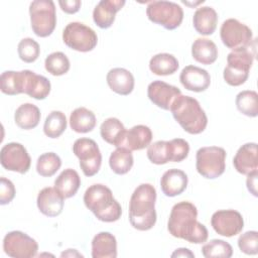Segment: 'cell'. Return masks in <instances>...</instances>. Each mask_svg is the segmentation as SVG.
Here are the masks:
<instances>
[{"label":"cell","mask_w":258,"mask_h":258,"mask_svg":"<svg viewBox=\"0 0 258 258\" xmlns=\"http://www.w3.org/2000/svg\"><path fill=\"white\" fill-rule=\"evenodd\" d=\"M197 207L190 202L175 204L170 212L167 230L175 238L189 243L202 244L208 240V230L198 220Z\"/></svg>","instance_id":"6da1fadb"},{"label":"cell","mask_w":258,"mask_h":258,"mask_svg":"<svg viewBox=\"0 0 258 258\" xmlns=\"http://www.w3.org/2000/svg\"><path fill=\"white\" fill-rule=\"evenodd\" d=\"M156 189L150 183L138 185L129 203V222L131 226L139 231H148L156 223Z\"/></svg>","instance_id":"7a4b0ae2"},{"label":"cell","mask_w":258,"mask_h":258,"mask_svg":"<svg viewBox=\"0 0 258 258\" xmlns=\"http://www.w3.org/2000/svg\"><path fill=\"white\" fill-rule=\"evenodd\" d=\"M84 203L102 222L112 223L121 218L122 208L113 197L112 190L105 184L95 183L89 186L84 195Z\"/></svg>","instance_id":"3957f363"},{"label":"cell","mask_w":258,"mask_h":258,"mask_svg":"<svg viewBox=\"0 0 258 258\" xmlns=\"http://www.w3.org/2000/svg\"><path fill=\"white\" fill-rule=\"evenodd\" d=\"M174 120L189 134L202 133L208 125V117L199 101L192 97L179 95L170 107Z\"/></svg>","instance_id":"277c9868"},{"label":"cell","mask_w":258,"mask_h":258,"mask_svg":"<svg viewBox=\"0 0 258 258\" xmlns=\"http://www.w3.org/2000/svg\"><path fill=\"white\" fill-rule=\"evenodd\" d=\"M255 41L253 44L241 50L231 51L227 56V67L224 69L225 82L233 87L243 85L248 77L255 58Z\"/></svg>","instance_id":"5b68a950"},{"label":"cell","mask_w":258,"mask_h":258,"mask_svg":"<svg viewBox=\"0 0 258 258\" xmlns=\"http://www.w3.org/2000/svg\"><path fill=\"white\" fill-rule=\"evenodd\" d=\"M189 152V144L182 138H174L169 141L158 140L147 148V157L150 162L161 165L167 162H180Z\"/></svg>","instance_id":"8992f818"},{"label":"cell","mask_w":258,"mask_h":258,"mask_svg":"<svg viewBox=\"0 0 258 258\" xmlns=\"http://www.w3.org/2000/svg\"><path fill=\"white\" fill-rule=\"evenodd\" d=\"M31 29L39 37L49 36L56 25L55 5L51 0H35L29 5Z\"/></svg>","instance_id":"52a82bcc"},{"label":"cell","mask_w":258,"mask_h":258,"mask_svg":"<svg viewBox=\"0 0 258 258\" xmlns=\"http://www.w3.org/2000/svg\"><path fill=\"white\" fill-rule=\"evenodd\" d=\"M226 151L218 146H206L197 151L196 168L205 178L215 179L226 169Z\"/></svg>","instance_id":"ba28073f"},{"label":"cell","mask_w":258,"mask_h":258,"mask_svg":"<svg viewBox=\"0 0 258 258\" xmlns=\"http://www.w3.org/2000/svg\"><path fill=\"white\" fill-rule=\"evenodd\" d=\"M148 19L167 30L177 28L183 19V10L175 2L171 1H152L146 8Z\"/></svg>","instance_id":"9c48e42d"},{"label":"cell","mask_w":258,"mask_h":258,"mask_svg":"<svg viewBox=\"0 0 258 258\" xmlns=\"http://www.w3.org/2000/svg\"><path fill=\"white\" fill-rule=\"evenodd\" d=\"M220 36L224 45L232 51L246 49L254 42L250 27L234 18H229L223 22L220 28Z\"/></svg>","instance_id":"30bf717a"},{"label":"cell","mask_w":258,"mask_h":258,"mask_svg":"<svg viewBox=\"0 0 258 258\" xmlns=\"http://www.w3.org/2000/svg\"><path fill=\"white\" fill-rule=\"evenodd\" d=\"M64 44L77 51L88 52L93 50L98 43L97 33L82 22H71L62 31Z\"/></svg>","instance_id":"8fae6325"},{"label":"cell","mask_w":258,"mask_h":258,"mask_svg":"<svg viewBox=\"0 0 258 258\" xmlns=\"http://www.w3.org/2000/svg\"><path fill=\"white\" fill-rule=\"evenodd\" d=\"M73 152L80 160V167L86 176H93L101 168L102 154L98 144L90 138H79L73 145Z\"/></svg>","instance_id":"7c38bea8"},{"label":"cell","mask_w":258,"mask_h":258,"mask_svg":"<svg viewBox=\"0 0 258 258\" xmlns=\"http://www.w3.org/2000/svg\"><path fill=\"white\" fill-rule=\"evenodd\" d=\"M3 250L10 257L31 258L37 255L38 244L21 231H11L3 239Z\"/></svg>","instance_id":"4fadbf2b"},{"label":"cell","mask_w":258,"mask_h":258,"mask_svg":"<svg viewBox=\"0 0 258 258\" xmlns=\"http://www.w3.org/2000/svg\"><path fill=\"white\" fill-rule=\"evenodd\" d=\"M0 162L1 165L9 171L24 174L30 168L31 158L22 144L10 142L1 148Z\"/></svg>","instance_id":"5bb4252c"},{"label":"cell","mask_w":258,"mask_h":258,"mask_svg":"<svg viewBox=\"0 0 258 258\" xmlns=\"http://www.w3.org/2000/svg\"><path fill=\"white\" fill-rule=\"evenodd\" d=\"M211 225L219 235L233 237L242 232L244 220L242 215L235 210H220L213 214Z\"/></svg>","instance_id":"9a60e30c"},{"label":"cell","mask_w":258,"mask_h":258,"mask_svg":"<svg viewBox=\"0 0 258 258\" xmlns=\"http://www.w3.org/2000/svg\"><path fill=\"white\" fill-rule=\"evenodd\" d=\"M179 95L181 92L177 87L162 81H153L147 87L149 100L163 110H170L172 103Z\"/></svg>","instance_id":"2e32d148"},{"label":"cell","mask_w":258,"mask_h":258,"mask_svg":"<svg viewBox=\"0 0 258 258\" xmlns=\"http://www.w3.org/2000/svg\"><path fill=\"white\" fill-rule=\"evenodd\" d=\"M181 85L188 91L200 93L206 91L211 85L210 74L199 67L186 66L179 75Z\"/></svg>","instance_id":"e0dca14e"},{"label":"cell","mask_w":258,"mask_h":258,"mask_svg":"<svg viewBox=\"0 0 258 258\" xmlns=\"http://www.w3.org/2000/svg\"><path fill=\"white\" fill-rule=\"evenodd\" d=\"M36 204L41 214L53 218L61 214L64 198L55 189V187L47 186L38 192Z\"/></svg>","instance_id":"ac0fdd59"},{"label":"cell","mask_w":258,"mask_h":258,"mask_svg":"<svg viewBox=\"0 0 258 258\" xmlns=\"http://www.w3.org/2000/svg\"><path fill=\"white\" fill-rule=\"evenodd\" d=\"M235 169L244 175L258 170L257 144L254 142L245 143L236 152L233 158Z\"/></svg>","instance_id":"d6986e66"},{"label":"cell","mask_w":258,"mask_h":258,"mask_svg":"<svg viewBox=\"0 0 258 258\" xmlns=\"http://www.w3.org/2000/svg\"><path fill=\"white\" fill-rule=\"evenodd\" d=\"M124 0H101L93 11V20L97 26L106 29L112 26L116 13L125 5Z\"/></svg>","instance_id":"ffe728a7"},{"label":"cell","mask_w":258,"mask_h":258,"mask_svg":"<svg viewBox=\"0 0 258 258\" xmlns=\"http://www.w3.org/2000/svg\"><path fill=\"white\" fill-rule=\"evenodd\" d=\"M23 93L36 100L45 99L51 89L50 82L43 76L37 75L32 71L23 70Z\"/></svg>","instance_id":"44dd1931"},{"label":"cell","mask_w":258,"mask_h":258,"mask_svg":"<svg viewBox=\"0 0 258 258\" xmlns=\"http://www.w3.org/2000/svg\"><path fill=\"white\" fill-rule=\"evenodd\" d=\"M106 81L109 88L121 96L131 94L135 84L133 75L123 68H114L110 70L106 76Z\"/></svg>","instance_id":"7402d4cb"},{"label":"cell","mask_w":258,"mask_h":258,"mask_svg":"<svg viewBox=\"0 0 258 258\" xmlns=\"http://www.w3.org/2000/svg\"><path fill=\"white\" fill-rule=\"evenodd\" d=\"M187 175L184 171L172 168L166 170L160 179V187L166 197H176L182 194L187 186Z\"/></svg>","instance_id":"603a6c76"},{"label":"cell","mask_w":258,"mask_h":258,"mask_svg":"<svg viewBox=\"0 0 258 258\" xmlns=\"http://www.w3.org/2000/svg\"><path fill=\"white\" fill-rule=\"evenodd\" d=\"M93 258H116L117 241L109 232H100L92 240Z\"/></svg>","instance_id":"cb8c5ba5"},{"label":"cell","mask_w":258,"mask_h":258,"mask_svg":"<svg viewBox=\"0 0 258 258\" xmlns=\"http://www.w3.org/2000/svg\"><path fill=\"white\" fill-rule=\"evenodd\" d=\"M192 24L198 33L211 35L217 28L218 14L216 10L210 6L200 7L194 14Z\"/></svg>","instance_id":"d4e9b609"},{"label":"cell","mask_w":258,"mask_h":258,"mask_svg":"<svg viewBox=\"0 0 258 258\" xmlns=\"http://www.w3.org/2000/svg\"><path fill=\"white\" fill-rule=\"evenodd\" d=\"M126 132L123 123L114 117L106 119L100 127V134L103 140L116 147L123 146Z\"/></svg>","instance_id":"484cf974"},{"label":"cell","mask_w":258,"mask_h":258,"mask_svg":"<svg viewBox=\"0 0 258 258\" xmlns=\"http://www.w3.org/2000/svg\"><path fill=\"white\" fill-rule=\"evenodd\" d=\"M152 140L151 129L145 125H136L126 132L123 146L131 151L148 147Z\"/></svg>","instance_id":"4316f807"},{"label":"cell","mask_w":258,"mask_h":258,"mask_svg":"<svg viewBox=\"0 0 258 258\" xmlns=\"http://www.w3.org/2000/svg\"><path fill=\"white\" fill-rule=\"evenodd\" d=\"M192 57L202 64H212L218 58L216 43L208 38H197L191 45Z\"/></svg>","instance_id":"83f0119b"},{"label":"cell","mask_w":258,"mask_h":258,"mask_svg":"<svg viewBox=\"0 0 258 258\" xmlns=\"http://www.w3.org/2000/svg\"><path fill=\"white\" fill-rule=\"evenodd\" d=\"M81 185V177L79 173L72 168H67L54 180L55 189L64 198L74 197Z\"/></svg>","instance_id":"f1b7e54d"},{"label":"cell","mask_w":258,"mask_h":258,"mask_svg":"<svg viewBox=\"0 0 258 258\" xmlns=\"http://www.w3.org/2000/svg\"><path fill=\"white\" fill-rule=\"evenodd\" d=\"M40 111L37 106L31 103H24L20 105L14 114L16 125L23 130H30L35 128L40 121Z\"/></svg>","instance_id":"f546056e"},{"label":"cell","mask_w":258,"mask_h":258,"mask_svg":"<svg viewBox=\"0 0 258 258\" xmlns=\"http://www.w3.org/2000/svg\"><path fill=\"white\" fill-rule=\"evenodd\" d=\"M96 123L95 114L85 107H79L71 113L70 126L77 133L91 132L95 128Z\"/></svg>","instance_id":"4dcf8cb0"},{"label":"cell","mask_w":258,"mask_h":258,"mask_svg":"<svg viewBox=\"0 0 258 258\" xmlns=\"http://www.w3.org/2000/svg\"><path fill=\"white\" fill-rule=\"evenodd\" d=\"M179 67L177 58L166 52L157 53L149 60V69L156 76H169L174 74Z\"/></svg>","instance_id":"1f68e13d"},{"label":"cell","mask_w":258,"mask_h":258,"mask_svg":"<svg viewBox=\"0 0 258 258\" xmlns=\"http://www.w3.org/2000/svg\"><path fill=\"white\" fill-rule=\"evenodd\" d=\"M132 151L124 146L117 147L110 155L109 165L113 172L119 175L126 174L133 166Z\"/></svg>","instance_id":"d6a6232c"},{"label":"cell","mask_w":258,"mask_h":258,"mask_svg":"<svg viewBox=\"0 0 258 258\" xmlns=\"http://www.w3.org/2000/svg\"><path fill=\"white\" fill-rule=\"evenodd\" d=\"M23 71H6L0 76V90L3 94L14 96L23 93Z\"/></svg>","instance_id":"836d02e7"},{"label":"cell","mask_w":258,"mask_h":258,"mask_svg":"<svg viewBox=\"0 0 258 258\" xmlns=\"http://www.w3.org/2000/svg\"><path fill=\"white\" fill-rule=\"evenodd\" d=\"M236 107L238 111L248 117L258 115V95L255 91L245 90L236 96Z\"/></svg>","instance_id":"e575fe53"},{"label":"cell","mask_w":258,"mask_h":258,"mask_svg":"<svg viewBox=\"0 0 258 258\" xmlns=\"http://www.w3.org/2000/svg\"><path fill=\"white\" fill-rule=\"evenodd\" d=\"M67 117L61 111H51L45 118L43 132L49 138L59 137L67 129Z\"/></svg>","instance_id":"d590c367"},{"label":"cell","mask_w":258,"mask_h":258,"mask_svg":"<svg viewBox=\"0 0 258 258\" xmlns=\"http://www.w3.org/2000/svg\"><path fill=\"white\" fill-rule=\"evenodd\" d=\"M61 166L60 157L54 152H46L41 154L36 161V171L43 177H49Z\"/></svg>","instance_id":"8d00e7d4"},{"label":"cell","mask_w":258,"mask_h":258,"mask_svg":"<svg viewBox=\"0 0 258 258\" xmlns=\"http://www.w3.org/2000/svg\"><path fill=\"white\" fill-rule=\"evenodd\" d=\"M44 67L50 75L58 77L69 72L71 63L68 56L63 52L55 51L46 56Z\"/></svg>","instance_id":"74e56055"},{"label":"cell","mask_w":258,"mask_h":258,"mask_svg":"<svg viewBox=\"0 0 258 258\" xmlns=\"http://www.w3.org/2000/svg\"><path fill=\"white\" fill-rule=\"evenodd\" d=\"M202 253L206 258H230L233 255V248L224 240L213 239L202 247Z\"/></svg>","instance_id":"f35d334b"},{"label":"cell","mask_w":258,"mask_h":258,"mask_svg":"<svg viewBox=\"0 0 258 258\" xmlns=\"http://www.w3.org/2000/svg\"><path fill=\"white\" fill-rule=\"evenodd\" d=\"M17 52L21 60L30 63L35 61L40 53L39 44L30 37L21 39L17 46Z\"/></svg>","instance_id":"ab89813d"},{"label":"cell","mask_w":258,"mask_h":258,"mask_svg":"<svg viewBox=\"0 0 258 258\" xmlns=\"http://www.w3.org/2000/svg\"><path fill=\"white\" fill-rule=\"evenodd\" d=\"M238 247L247 255H256L258 253V233L247 231L241 234L238 239Z\"/></svg>","instance_id":"60d3db41"},{"label":"cell","mask_w":258,"mask_h":258,"mask_svg":"<svg viewBox=\"0 0 258 258\" xmlns=\"http://www.w3.org/2000/svg\"><path fill=\"white\" fill-rule=\"evenodd\" d=\"M15 197V186L13 182L6 177L0 178V205L4 206L12 202Z\"/></svg>","instance_id":"b9f144b4"},{"label":"cell","mask_w":258,"mask_h":258,"mask_svg":"<svg viewBox=\"0 0 258 258\" xmlns=\"http://www.w3.org/2000/svg\"><path fill=\"white\" fill-rule=\"evenodd\" d=\"M58 4L63 12L68 14H74L80 10L82 2L80 0H64L58 1Z\"/></svg>","instance_id":"7bdbcfd3"},{"label":"cell","mask_w":258,"mask_h":258,"mask_svg":"<svg viewBox=\"0 0 258 258\" xmlns=\"http://www.w3.org/2000/svg\"><path fill=\"white\" fill-rule=\"evenodd\" d=\"M257 176H258V170L247 174V179H246L247 188L250 191V194H252L254 197H257Z\"/></svg>","instance_id":"ee69618b"},{"label":"cell","mask_w":258,"mask_h":258,"mask_svg":"<svg viewBox=\"0 0 258 258\" xmlns=\"http://www.w3.org/2000/svg\"><path fill=\"white\" fill-rule=\"evenodd\" d=\"M171 257H195V254L187 248H178L171 254Z\"/></svg>","instance_id":"f6af8a7d"},{"label":"cell","mask_w":258,"mask_h":258,"mask_svg":"<svg viewBox=\"0 0 258 258\" xmlns=\"http://www.w3.org/2000/svg\"><path fill=\"white\" fill-rule=\"evenodd\" d=\"M61 257H84L81 253H79L76 249H68L66 252L60 254Z\"/></svg>","instance_id":"bcb514c9"}]
</instances>
